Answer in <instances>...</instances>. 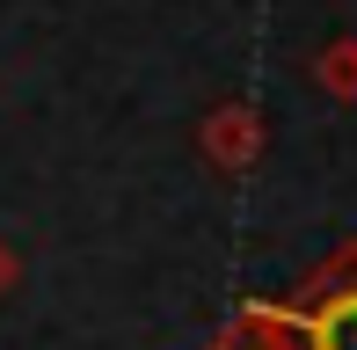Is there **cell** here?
<instances>
[{
  "mask_svg": "<svg viewBox=\"0 0 357 350\" xmlns=\"http://www.w3.org/2000/svg\"><path fill=\"white\" fill-rule=\"evenodd\" d=\"M204 350H299V343H291V328L278 321V307H270V299H241L234 321H226Z\"/></svg>",
  "mask_w": 357,
  "mask_h": 350,
  "instance_id": "3957f363",
  "label": "cell"
},
{
  "mask_svg": "<svg viewBox=\"0 0 357 350\" xmlns=\"http://www.w3.org/2000/svg\"><path fill=\"white\" fill-rule=\"evenodd\" d=\"M15 277H22V263H15V248L0 241V299H8V284H15Z\"/></svg>",
  "mask_w": 357,
  "mask_h": 350,
  "instance_id": "5b68a950",
  "label": "cell"
},
{
  "mask_svg": "<svg viewBox=\"0 0 357 350\" xmlns=\"http://www.w3.org/2000/svg\"><path fill=\"white\" fill-rule=\"evenodd\" d=\"M263 146H270V132H263V109H255V102H212V109H204V124H197L204 168L248 175L255 161H263Z\"/></svg>",
  "mask_w": 357,
  "mask_h": 350,
  "instance_id": "7a4b0ae2",
  "label": "cell"
},
{
  "mask_svg": "<svg viewBox=\"0 0 357 350\" xmlns=\"http://www.w3.org/2000/svg\"><path fill=\"white\" fill-rule=\"evenodd\" d=\"M314 81L335 95V102H357V37H335L314 52Z\"/></svg>",
  "mask_w": 357,
  "mask_h": 350,
  "instance_id": "277c9868",
  "label": "cell"
},
{
  "mask_svg": "<svg viewBox=\"0 0 357 350\" xmlns=\"http://www.w3.org/2000/svg\"><path fill=\"white\" fill-rule=\"evenodd\" d=\"M299 350H357V241L314 263L284 299H270Z\"/></svg>",
  "mask_w": 357,
  "mask_h": 350,
  "instance_id": "6da1fadb",
  "label": "cell"
}]
</instances>
